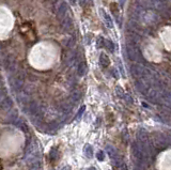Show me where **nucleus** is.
I'll return each mask as SVG.
<instances>
[{
	"instance_id": "f257e3e1",
	"label": "nucleus",
	"mask_w": 171,
	"mask_h": 170,
	"mask_svg": "<svg viewBox=\"0 0 171 170\" xmlns=\"http://www.w3.org/2000/svg\"><path fill=\"white\" fill-rule=\"evenodd\" d=\"M127 56L131 60L135 61L138 58V49L134 45H127Z\"/></svg>"
},
{
	"instance_id": "f03ea898",
	"label": "nucleus",
	"mask_w": 171,
	"mask_h": 170,
	"mask_svg": "<svg viewBox=\"0 0 171 170\" xmlns=\"http://www.w3.org/2000/svg\"><path fill=\"white\" fill-rule=\"evenodd\" d=\"M143 71H144V67H142L141 65H139V64H135L132 66V74H133V76L136 78L142 77Z\"/></svg>"
},
{
	"instance_id": "7ed1b4c3",
	"label": "nucleus",
	"mask_w": 171,
	"mask_h": 170,
	"mask_svg": "<svg viewBox=\"0 0 171 170\" xmlns=\"http://www.w3.org/2000/svg\"><path fill=\"white\" fill-rule=\"evenodd\" d=\"M66 13V4L63 3V2H61V6H58V13L57 15L59 17H63L64 15H65Z\"/></svg>"
},
{
	"instance_id": "20e7f679",
	"label": "nucleus",
	"mask_w": 171,
	"mask_h": 170,
	"mask_svg": "<svg viewBox=\"0 0 171 170\" xmlns=\"http://www.w3.org/2000/svg\"><path fill=\"white\" fill-rule=\"evenodd\" d=\"M99 61H101L102 66L107 67L108 65H109V58H108V57L106 56L105 54H102V55H101V58H99Z\"/></svg>"
},
{
	"instance_id": "39448f33",
	"label": "nucleus",
	"mask_w": 171,
	"mask_h": 170,
	"mask_svg": "<svg viewBox=\"0 0 171 170\" xmlns=\"http://www.w3.org/2000/svg\"><path fill=\"white\" fill-rule=\"evenodd\" d=\"M86 70H87L86 63L85 62H81L80 64H79V66H78V74L80 76H83L84 74L86 73Z\"/></svg>"
},
{
	"instance_id": "423d86ee",
	"label": "nucleus",
	"mask_w": 171,
	"mask_h": 170,
	"mask_svg": "<svg viewBox=\"0 0 171 170\" xmlns=\"http://www.w3.org/2000/svg\"><path fill=\"white\" fill-rule=\"evenodd\" d=\"M104 46H106L110 51H113L114 47H113V43L111 41H108V40H104Z\"/></svg>"
},
{
	"instance_id": "0eeeda50",
	"label": "nucleus",
	"mask_w": 171,
	"mask_h": 170,
	"mask_svg": "<svg viewBox=\"0 0 171 170\" xmlns=\"http://www.w3.org/2000/svg\"><path fill=\"white\" fill-rule=\"evenodd\" d=\"M85 152H86V154H87V156H88V157H91V156H92V154H93L92 149H91L90 145H86Z\"/></svg>"
},
{
	"instance_id": "6e6552de",
	"label": "nucleus",
	"mask_w": 171,
	"mask_h": 170,
	"mask_svg": "<svg viewBox=\"0 0 171 170\" xmlns=\"http://www.w3.org/2000/svg\"><path fill=\"white\" fill-rule=\"evenodd\" d=\"M104 16H105V21H106V23H107V25L109 26V28H111L112 27V21H111V19H110V17L108 16L106 13H104Z\"/></svg>"
},
{
	"instance_id": "1a4fd4ad",
	"label": "nucleus",
	"mask_w": 171,
	"mask_h": 170,
	"mask_svg": "<svg viewBox=\"0 0 171 170\" xmlns=\"http://www.w3.org/2000/svg\"><path fill=\"white\" fill-rule=\"evenodd\" d=\"M117 93L119 94V96H121V97H124V91H123V89H121L120 87H118L117 88Z\"/></svg>"
},
{
	"instance_id": "9d476101",
	"label": "nucleus",
	"mask_w": 171,
	"mask_h": 170,
	"mask_svg": "<svg viewBox=\"0 0 171 170\" xmlns=\"http://www.w3.org/2000/svg\"><path fill=\"white\" fill-rule=\"evenodd\" d=\"M97 158H99V161H103L104 160V153L102 151L97 153Z\"/></svg>"
}]
</instances>
